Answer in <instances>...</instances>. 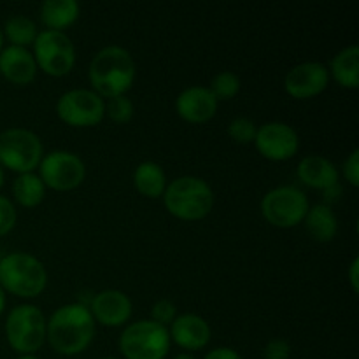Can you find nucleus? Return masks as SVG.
<instances>
[{
    "instance_id": "obj_1",
    "label": "nucleus",
    "mask_w": 359,
    "mask_h": 359,
    "mask_svg": "<svg viewBox=\"0 0 359 359\" xmlns=\"http://www.w3.org/2000/svg\"><path fill=\"white\" fill-rule=\"evenodd\" d=\"M95 337V319L84 304H69L56 309L46 321V339L60 354H79Z\"/></svg>"
},
{
    "instance_id": "obj_2",
    "label": "nucleus",
    "mask_w": 359,
    "mask_h": 359,
    "mask_svg": "<svg viewBox=\"0 0 359 359\" xmlns=\"http://www.w3.org/2000/svg\"><path fill=\"white\" fill-rule=\"evenodd\" d=\"M88 76L95 93L109 98L119 97L132 88L135 79V62L121 46H107L93 56Z\"/></svg>"
},
{
    "instance_id": "obj_3",
    "label": "nucleus",
    "mask_w": 359,
    "mask_h": 359,
    "mask_svg": "<svg viewBox=\"0 0 359 359\" xmlns=\"http://www.w3.org/2000/svg\"><path fill=\"white\" fill-rule=\"evenodd\" d=\"M48 283L46 266L28 252H11L0 259V287L21 298H34Z\"/></svg>"
},
{
    "instance_id": "obj_4",
    "label": "nucleus",
    "mask_w": 359,
    "mask_h": 359,
    "mask_svg": "<svg viewBox=\"0 0 359 359\" xmlns=\"http://www.w3.org/2000/svg\"><path fill=\"white\" fill-rule=\"evenodd\" d=\"M163 200L170 214L181 219H202L214 205V193L203 179L182 175L167 184Z\"/></svg>"
},
{
    "instance_id": "obj_5",
    "label": "nucleus",
    "mask_w": 359,
    "mask_h": 359,
    "mask_svg": "<svg viewBox=\"0 0 359 359\" xmlns=\"http://www.w3.org/2000/svg\"><path fill=\"white\" fill-rule=\"evenodd\" d=\"M119 349L126 359H163L170 349V335L165 326L142 319L123 330Z\"/></svg>"
},
{
    "instance_id": "obj_6",
    "label": "nucleus",
    "mask_w": 359,
    "mask_h": 359,
    "mask_svg": "<svg viewBox=\"0 0 359 359\" xmlns=\"http://www.w3.org/2000/svg\"><path fill=\"white\" fill-rule=\"evenodd\" d=\"M7 342L21 354H34L46 340V318L35 305H18L6 321Z\"/></svg>"
},
{
    "instance_id": "obj_7",
    "label": "nucleus",
    "mask_w": 359,
    "mask_h": 359,
    "mask_svg": "<svg viewBox=\"0 0 359 359\" xmlns=\"http://www.w3.org/2000/svg\"><path fill=\"white\" fill-rule=\"evenodd\" d=\"M42 154L44 149L37 133L25 128H9L0 133V167L28 174L41 163Z\"/></svg>"
},
{
    "instance_id": "obj_8",
    "label": "nucleus",
    "mask_w": 359,
    "mask_h": 359,
    "mask_svg": "<svg viewBox=\"0 0 359 359\" xmlns=\"http://www.w3.org/2000/svg\"><path fill=\"white\" fill-rule=\"evenodd\" d=\"M309 210V200L294 186H279L263 196L262 212L269 223L279 228L297 226Z\"/></svg>"
},
{
    "instance_id": "obj_9",
    "label": "nucleus",
    "mask_w": 359,
    "mask_h": 359,
    "mask_svg": "<svg viewBox=\"0 0 359 359\" xmlns=\"http://www.w3.org/2000/svg\"><path fill=\"white\" fill-rule=\"evenodd\" d=\"M35 63L49 76H65L76 62V48L67 34L58 30L39 32L34 41Z\"/></svg>"
},
{
    "instance_id": "obj_10",
    "label": "nucleus",
    "mask_w": 359,
    "mask_h": 359,
    "mask_svg": "<svg viewBox=\"0 0 359 359\" xmlns=\"http://www.w3.org/2000/svg\"><path fill=\"white\" fill-rule=\"evenodd\" d=\"M39 172L44 186L58 191L74 189L83 182L86 168L83 160L70 151H51L39 163Z\"/></svg>"
},
{
    "instance_id": "obj_11",
    "label": "nucleus",
    "mask_w": 359,
    "mask_h": 359,
    "mask_svg": "<svg viewBox=\"0 0 359 359\" xmlns=\"http://www.w3.org/2000/svg\"><path fill=\"white\" fill-rule=\"evenodd\" d=\"M56 112L72 126H91L102 121L105 114V102L91 90H70L58 98Z\"/></svg>"
},
{
    "instance_id": "obj_12",
    "label": "nucleus",
    "mask_w": 359,
    "mask_h": 359,
    "mask_svg": "<svg viewBox=\"0 0 359 359\" xmlns=\"http://www.w3.org/2000/svg\"><path fill=\"white\" fill-rule=\"evenodd\" d=\"M256 149L269 160H287L294 156L300 146L298 133L293 126L280 121L265 123L258 128L255 137Z\"/></svg>"
},
{
    "instance_id": "obj_13",
    "label": "nucleus",
    "mask_w": 359,
    "mask_h": 359,
    "mask_svg": "<svg viewBox=\"0 0 359 359\" xmlns=\"http://www.w3.org/2000/svg\"><path fill=\"white\" fill-rule=\"evenodd\" d=\"M330 81V70L319 62H304L286 74L284 88L294 98H311L321 93Z\"/></svg>"
},
{
    "instance_id": "obj_14",
    "label": "nucleus",
    "mask_w": 359,
    "mask_h": 359,
    "mask_svg": "<svg viewBox=\"0 0 359 359\" xmlns=\"http://www.w3.org/2000/svg\"><path fill=\"white\" fill-rule=\"evenodd\" d=\"M91 316L105 326H121L132 316V300L119 290H104L91 298Z\"/></svg>"
},
{
    "instance_id": "obj_15",
    "label": "nucleus",
    "mask_w": 359,
    "mask_h": 359,
    "mask_svg": "<svg viewBox=\"0 0 359 359\" xmlns=\"http://www.w3.org/2000/svg\"><path fill=\"white\" fill-rule=\"evenodd\" d=\"M179 116L186 121L203 123L216 114L217 100L212 91L205 86L186 88L175 100Z\"/></svg>"
},
{
    "instance_id": "obj_16",
    "label": "nucleus",
    "mask_w": 359,
    "mask_h": 359,
    "mask_svg": "<svg viewBox=\"0 0 359 359\" xmlns=\"http://www.w3.org/2000/svg\"><path fill=\"white\" fill-rule=\"evenodd\" d=\"M170 339L184 349H202L210 340V328L203 318L196 314H181L172 321Z\"/></svg>"
},
{
    "instance_id": "obj_17",
    "label": "nucleus",
    "mask_w": 359,
    "mask_h": 359,
    "mask_svg": "<svg viewBox=\"0 0 359 359\" xmlns=\"http://www.w3.org/2000/svg\"><path fill=\"white\" fill-rule=\"evenodd\" d=\"M37 63L27 48L9 46L0 53V74L14 84H28L34 81Z\"/></svg>"
},
{
    "instance_id": "obj_18",
    "label": "nucleus",
    "mask_w": 359,
    "mask_h": 359,
    "mask_svg": "<svg viewBox=\"0 0 359 359\" xmlns=\"http://www.w3.org/2000/svg\"><path fill=\"white\" fill-rule=\"evenodd\" d=\"M298 177L304 184L316 189H326L339 184V170L335 163L319 154H309L298 163Z\"/></svg>"
},
{
    "instance_id": "obj_19",
    "label": "nucleus",
    "mask_w": 359,
    "mask_h": 359,
    "mask_svg": "<svg viewBox=\"0 0 359 359\" xmlns=\"http://www.w3.org/2000/svg\"><path fill=\"white\" fill-rule=\"evenodd\" d=\"M304 219L305 228H307V231L316 241L330 242L335 238L337 230H339V221H337V216L332 210V207L325 205V203L309 207Z\"/></svg>"
},
{
    "instance_id": "obj_20",
    "label": "nucleus",
    "mask_w": 359,
    "mask_h": 359,
    "mask_svg": "<svg viewBox=\"0 0 359 359\" xmlns=\"http://www.w3.org/2000/svg\"><path fill=\"white\" fill-rule=\"evenodd\" d=\"M330 67L340 86L351 88V90H356L359 86V48L356 44L347 46L342 51L337 53Z\"/></svg>"
},
{
    "instance_id": "obj_21",
    "label": "nucleus",
    "mask_w": 359,
    "mask_h": 359,
    "mask_svg": "<svg viewBox=\"0 0 359 359\" xmlns=\"http://www.w3.org/2000/svg\"><path fill=\"white\" fill-rule=\"evenodd\" d=\"M79 16V4L76 0H46L41 6V18L48 30H58L69 27Z\"/></svg>"
},
{
    "instance_id": "obj_22",
    "label": "nucleus",
    "mask_w": 359,
    "mask_h": 359,
    "mask_svg": "<svg viewBox=\"0 0 359 359\" xmlns=\"http://www.w3.org/2000/svg\"><path fill=\"white\" fill-rule=\"evenodd\" d=\"M133 182H135V188L149 198H158V196L163 195L165 188H167L163 168L154 161H142L135 168Z\"/></svg>"
},
{
    "instance_id": "obj_23",
    "label": "nucleus",
    "mask_w": 359,
    "mask_h": 359,
    "mask_svg": "<svg viewBox=\"0 0 359 359\" xmlns=\"http://www.w3.org/2000/svg\"><path fill=\"white\" fill-rule=\"evenodd\" d=\"M13 193L18 203L23 207H35L44 198L46 186L37 174L28 172V174L18 175L13 184Z\"/></svg>"
},
{
    "instance_id": "obj_24",
    "label": "nucleus",
    "mask_w": 359,
    "mask_h": 359,
    "mask_svg": "<svg viewBox=\"0 0 359 359\" xmlns=\"http://www.w3.org/2000/svg\"><path fill=\"white\" fill-rule=\"evenodd\" d=\"M4 30H6L7 39L13 42V46H20V48L34 44L35 37H37V27H35L34 20H30L28 16H23V14L9 18L6 21Z\"/></svg>"
},
{
    "instance_id": "obj_25",
    "label": "nucleus",
    "mask_w": 359,
    "mask_h": 359,
    "mask_svg": "<svg viewBox=\"0 0 359 359\" xmlns=\"http://www.w3.org/2000/svg\"><path fill=\"white\" fill-rule=\"evenodd\" d=\"M210 91L216 97V100H228V98L235 97L241 90V79H238L237 74L230 72V70H224L214 76L212 83H210Z\"/></svg>"
},
{
    "instance_id": "obj_26",
    "label": "nucleus",
    "mask_w": 359,
    "mask_h": 359,
    "mask_svg": "<svg viewBox=\"0 0 359 359\" xmlns=\"http://www.w3.org/2000/svg\"><path fill=\"white\" fill-rule=\"evenodd\" d=\"M256 132H258V126L255 125V121L249 118H235L233 121L228 125V133L233 140H237L238 144H249L255 142Z\"/></svg>"
},
{
    "instance_id": "obj_27",
    "label": "nucleus",
    "mask_w": 359,
    "mask_h": 359,
    "mask_svg": "<svg viewBox=\"0 0 359 359\" xmlns=\"http://www.w3.org/2000/svg\"><path fill=\"white\" fill-rule=\"evenodd\" d=\"M107 112L114 121L118 123H126L132 119L133 116V104L128 97L125 95H119L109 100L107 104Z\"/></svg>"
},
{
    "instance_id": "obj_28",
    "label": "nucleus",
    "mask_w": 359,
    "mask_h": 359,
    "mask_svg": "<svg viewBox=\"0 0 359 359\" xmlns=\"http://www.w3.org/2000/svg\"><path fill=\"white\" fill-rule=\"evenodd\" d=\"M151 321L158 323L161 326L172 325L175 318H177V309L170 300H158L151 309Z\"/></svg>"
},
{
    "instance_id": "obj_29",
    "label": "nucleus",
    "mask_w": 359,
    "mask_h": 359,
    "mask_svg": "<svg viewBox=\"0 0 359 359\" xmlns=\"http://www.w3.org/2000/svg\"><path fill=\"white\" fill-rule=\"evenodd\" d=\"M14 223H16V209L9 198L0 195V237L9 233Z\"/></svg>"
},
{
    "instance_id": "obj_30",
    "label": "nucleus",
    "mask_w": 359,
    "mask_h": 359,
    "mask_svg": "<svg viewBox=\"0 0 359 359\" xmlns=\"http://www.w3.org/2000/svg\"><path fill=\"white\" fill-rule=\"evenodd\" d=\"M291 346L283 339H273L266 344L265 359H290Z\"/></svg>"
},
{
    "instance_id": "obj_31",
    "label": "nucleus",
    "mask_w": 359,
    "mask_h": 359,
    "mask_svg": "<svg viewBox=\"0 0 359 359\" xmlns=\"http://www.w3.org/2000/svg\"><path fill=\"white\" fill-rule=\"evenodd\" d=\"M344 174L353 186H359V149H354L344 161Z\"/></svg>"
},
{
    "instance_id": "obj_32",
    "label": "nucleus",
    "mask_w": 359,
    "mask_h": 359,
    "mask_svg": "<svg viewBox=\"0 0 359 359\" xmlns=\"http://www.w3.org/2000/svg\"><path fill=\"white\" fill-rule=\"evenodd\" d=\"M203 359H242L241 354L230 347H216V349L209 351Z\"/></svg>"
},
{
    "instance_id": "obj_33",
    "label": "nucleus",
    "mask_w": 359,
    "mask_h": 359,
    "mask_svg": "<svg viewBox=\"0 0 359 359\" xmlns=\"http://www.w3.org/2000/svg\"><path fill=\"white\" fill-rule=\"evenodd\" d=\"M358 270H359V258H354L353 263H351V266H349V280H351V286H353L354 291L359 290Z\"/></svg>"
},
{
    "instance_id": "obj_34",
    "label": "nucleus",
    "mask_w": 359,
    "mask_h": 359,
    "mask_svg": "<svg viewBox=\"0 0 359 359\" xmlns=\"http://www.w3.org/2000/svg\"><path fill=\"white\" fill-rule=\"evenodd\" d=\"M323 191H325L326 202H335V200L339 198V195H340V186L335 184V186H332V188L323 189Z\"/></svg>"
},
{
    "instance_id": "obj_35",
    "label": "nucleus",
    "mask_w": 359,
    "mask_h": 359,
    "mask_svg": "<svg viewBox=\"0 0 359 359\" xmlns=\"http://www.w3.org/2000/svg\"><path fill=\"white\" fill-rule=\"evenodd\" d=\"M4 307H6V294H4V290L0 287V314H2Z\"/></svg>"
},
{
    "instance_id": "obj_36",
    "label": "nucleus",
    "mask_w": 359,
    "mask_h": 359,
    "mask_svg": "<svg viewBox=\"0 0 359 359\" xmlns=\"http://www.w3.org/2000/svg\"><path fill=\"white\" fill-rule=\"evenodd\" d=\"M174 359H195L191 356V354H188V353H181V354H177V356H175Z\"/></svg>"
},
{
    "instance_id": "obj_37",
    "label": "nucleus",
    "mask_w": 359,
    "mask_h": 359,
    "mask_svg": "<svg viewBox=\"0 0 359 359\" xmlns=\"http://www.w3.org/2000/svg\"><path fill=\"white\" fill-rule=\"evenodd\" d=\"M18 359H41V358L34 356V354H21V356L18 358Z\"/></svg>"
},
{
    "instance_id": "obj_38",
    "label": "nucleus",
    "mask_w": 359,
    "mask_h": 359,
    "mask_svg": "<svg viewBox=\"0 0 359 359\" xmlns=\"http://www.w3.org/2000/svg\"><path fill=\"white\" fill-rule=\"evenodd\" d=\"M4 186V170H2V167H0V188H2Z\"/></svg>"
},
{
    "instance_id": "obj_39",
    "label": "nucleus",
    "mask_w": 359,
    "mask_h": 359,
    "mask_svg": "<svg viewBox=\"0 0 359 359\" xmlns=\"http://www.w3.org/2000/svg\"><path fill=\"white\" fill-rule=\"evenodd\" d=\"M2 42H4V35L2 32H0V49H2Z\"/></svg>"
},
{
    "instance_id": "obj_40",
    "label": "nucleus",
    "mask_w": 359,
    "mask_h": 359,
    "mask_svg": "<svg viewBox=\"0 0 359 359\" xmlns=\"http://www.w3.org/2000/svg\"><path fill=\"white\" fill-rule=\"evenodd\" d=\"M98 359H119V358H112V356H105V358H98Z\"/></svg>"
}]
</instances>
